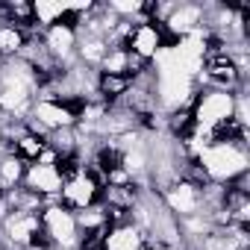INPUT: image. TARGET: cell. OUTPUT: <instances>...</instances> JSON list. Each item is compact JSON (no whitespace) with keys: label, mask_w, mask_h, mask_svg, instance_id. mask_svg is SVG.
Instances as JSON below:
<instances>
[{"label":"cell","mask_w":250,"mask_h":250,"mask_svg":"<svg viewBox=\"0 0 250 250\" xmlns=\"http://www.w3.org/2000/svg\"><path fill=\"white\" fill-rule=\"evenodd\" d=\"M159 197H162V203L168 206V212H171L177 221L203 212V186H197V183L177 180V183H171L165 191H159Z\"/></svg>","instance_id":"6"},{"label":"cell","mask_w":250,"mask_h":250,"mask_svg":"<svg viewBox=\"0 0 250 250\" xmlns=\"http://www.w3.org/2000/svg\"><path fill=\"white\" fill-rule=\"evenodd\" d=\"M97 71H100V74H118V77H127V47H109Z\"/></svg>","instance_id":"17"},{"label":"cell","mask_w":250,"mask_h":250,"mask_svg":"<svg viewBox=\"0 0 250 250\" xmlns=\"http://www.w3.org/2000/svg\"><path fill=\"white\" fill-rule=\"evenodd\" d=\"M24 171H27V165L18 159V156H12V153H3L0 156V191H15V188H21V183H24Z\"/></svg>","instance_id":"15"},{"label":"cell","mask_w":250,"mask_h":250,"mask_svg":"<svg viewBox=\"0 0 250 250\" xmlns=\"http://www.w3.org/2000/svg\"><path fill=\"white\" fill-rule=\"evenodd\" d=\"M100 191H103V183L88 171V165L71 177L62 180V191L56 197L59 206H65L68 212H83L94 203H100Z\"/></svg>","instance_id":"4"},{"label":"cell","mask_w":250,"mask_h":250,"mask_svg":"<svg viewBox=\"0 0 250 250\" xmlns=\"http://www.w3.org/2000/svg\"><path fill=\"white\" fill-rule=\"evenodd\" d=\"M83 103H85V100H36L27 118H33L39 127H44L47 133L74 130Z\"/></svg>","instance_id":"5"},{"label":"cell","mask_w":250,"mask_h":250,"mask_svg":"<svg viewBox=\"0 0 250 250\" xmlns=\"http://www.w3.org/2000/svg\"><path fill=\"white\" fill-rule=\"evenodd\" d=\"M21 188L33 191V194H39L44 203H50V200H56L59 191H62V174H59L56 165H39V162H33V165H27V171H24Z\"/></svg>","instance_id":"10"},{"label":"cell","mask_w":250,"mask_h":250,"mask_svg":"<svg viewBox=\"0 0 250 250\" xmlns=\"http://www.w3.org/2000/svg\"><path fill=\"white\" fill-rule=\"evenodd\" d=\"M232 106H235V94L215 91V88H197L194 91V100H191L194 130H203V133L212 136L215 127H221L224 121L232 118Z\"/></svg>","instance_id":"2"},{"label":"cell","mask_w":250,"mask_h":250,"mask_svg":"<svg viewBox=\"0 0 250 250\" xmlns=\"http://www.w3.org/2000/svg\"><path fill=\"white\" fill-rule=\"evenodd\" d=\"M103 250H150V244L142 235V229L127 221V224L109 227V232L103 238Z\"/></svg>","instance_id":"11"},{"label":"cell","mask_w":250,"mask_h":250,"mask_svg":"<svg viewBox=\"0 0 250 250\" xmlns=\"http://www.w3.org/2000/svg\"><path fill=\"white\" fill-rule=\"evenodd\" d=\"M203 27V6L200 3H177L174 12L162 21V30L168 36V47L194 36Z\"/></svg>","instance_id":"8"},{"label":"cell","mask_w":250,"mask_h":250,"mask_svg":"<svg viewBox=\"0 0 250 250\" xmlns=\"http://www.w3.org/2000/svg\"><path fill=\"white\" fill-rule=\"evenodd\" d=\"M47 147V142L42 139V136H36V133H24V136H18L15 142H12V147H9V153L12 156H18L24 165H33V162H39V156H42V150Z\"/></svg>","instance_id":"14"},{"label":"cell","mask_w":250,"mask_h":250,"mask_svg":"<svg viewBox=\"0 0 250 250\" xmlns=\"http://www.w3.org/2000/svg\"><path fill=\"white\" fill-rule=\"evenodd\" d=\"M130 85H133V80L130 77H118V74H100L97 71V97L103 100V103H121L124 97H127V91H130Z\"/></svg>","instance_id":"13"},{"label":"cell","mask_w":250,"mask_h":250,"mask_svg":"<svg viewBox=\"0 0 250 250\" xmlns=\"http://www.w3.org/2000/svg\"><path fill=\"white\" fill-rule=\"evenodd\" d=\"M39 218H42V229L53 250H77L80 247V227H77L74 212H68L56 200H50L42 206Z\"/></svg>","instance_id":"3"},{"label":"cell","mask_w":250,"mask_h":250,"mask_svg":"<svg viewBox=\"0 0 250 250\" xmlns=\"http://www.w3.org/2000/svg\"><path fill=\"white\" fill-rule=\"evenodd\" d=\"M27 33L15 24H0V59H15L24 44H27Z\"/></svg>","instance_id":"16"},{"label":"cell","mask_w":250,"mask_h":250,"mask_svg":"<svg viewBox=\"0 0 250 250\" xmlns=\"http://www.w3.org/2000/svg\"><path fill=\"white\" fill-rule=\"evenodd\" d=\"M194 162L200 165L209 183L227 186L229 180L247 171V162H250L247 142H212L209 147H203V153Z\"/></svg>","instance_id":"1"},{"label":"cell","mask_w":250,"mask_h":250,"mask_svg":"<svg viewBox=\"0 0 250 250\" xmlns=\"http://www.w3.org/2000/svg\"><path fill=\"white\" fill-rule=\"evenodd\" d=\"M42 42H44L47 53L53 56V62H56L62 71L71 68V65H77V33H74V27H71L68 21L47 27V30L42 33Z\"/></svg>","instance_id":"9"},{"label":"cell","mask_w":250,"mask_h":250,"mask_svg":"<svg viewBox=\"0 0 250 250\" xmlns=\"http://www.w3.org/2000/svg\"><path fill=\"white\" fill-rule=\"evenodd\" d=\"M68 21L74 27V18H71V9L65 3H50V0H39V3H33V24L39 33H44L47 27L53 24H62Z\"/></svg>","instance_id":"12"},{"label":"cell","mask_w":250,"mask_h":250,"mask_svg":"<svg viewBox=\"0 0 250 250\" xmlns=\"http://www.w3.org/2000/svg\"><path fill=\"white\" fill-rule=\"evenodd\" d=\"M168 47V36L162 30V24L156 21H136L130 39H127V50L142 56L145 62H153L162 50Z\"/></svg>","instance_id":"7"},{"label":"cell","mask_w":250,"mask_h":250,"mask_svg":"<svg viewBox=\"0 0 250 250\" xmlns=\"http://www.w3.org/2000/svg\"><path fill=\"white\" fill-rule=\"evenodd\" d=\"M0 221H3V206H0Z\"/></svg>","instance_id":"19"},{"label":"cell","mask_w":250,"mask_h":250,"mask_svg":"<svg viewBox=\"0 0 250 250\" xmlns=\"http://www.w3.org/2000/svg\"><path fill=\"white\" fill-rule=\"evenodd\" d=\"M150 250H171V247H150Z\"/></svg>","instance_id":"18"}]
</instances>
